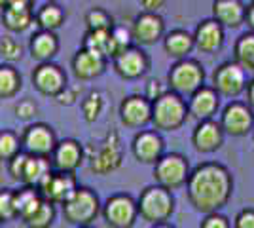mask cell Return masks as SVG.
I'll use <instances>...</instances> for the list:
<instances>
[{"mask_svg":"<svg viewBox=\"0 0 254 228\" xmlns=\"http://www.w3.org/2000/svg\"><path fill=\"white\" fill-rule=\"evenodd\" d=\"M80 228H93V227H80Z\"/></svg>","mask_w":254,"mask_h":228,"instance_id":"cell-50","label":"cell"},{"mask_svg":"<svg viewBox=\"0 0 254 228\" xmlns=\"http://www.w3.org/2000/svg\"><path fill=\"white\" fill-rule=\"evenodd\" d=\"M32 0H2V8H21V10H31Z\"/></svg>","mask_w":254,"mask_h":228,"instance_id":"cell-44","label":"cell"},{"mask_svg":"<svg viewBox=\"0 0 254 228\" xmlns=\"http://www.w3.org/2000/svg\"><path fill=\"white\" fill-rule=\"evenodd\" d=\"M85 23H87V31H112L114 29L112 17L103 8H93V10L87 11Z\"/></svg>","mask_w":254,"mask_h":228,"instance_id":"cell-35","label":"cell"},{"mask_svg":"<svg viewBox=\"0 0 254 228\" xmlns=\"http://www.w3.org/2000/svg\"><path fill=\"white\" fill-rule=\"evenodd\" d=\"M233 228H254V209H243L233 221Z\"/></svg>","mask_w":254,"mask_h":228,"instance_id":"cell-43","label":"cell"},{"mask_svg":"<svg viewBox=\"0 0 254 228\" xmlns=\"http://www.w3.org/2000/svg\"><path fill=\"white\" fill-rule=\"evenodd\" d=\"M82 110H84V118L87 122H95L103 110V95L99 91H91L82 101Z\"/></svg>","mask_w":254,"mask_h":228,"instance_id":"cell-36","label":"cell"},{"mask_svg":"<svg viewBox=\"0 0 254 228\" xmlns=\"http://www.w3.org/2000/svg\"><path fill=\"white\" fill-rule=\"evenodd\" d=\"M247 103H249L251 109H254V78L249 82V86H247Z\"/></svg>","mask_w":254,"mask_h":228,"instance_id":"cell-47","label":"cell"},{"mask_svg":"<svg viewBox=\"0 0 254 228\" xmlns=\"http://www.w3.org/2000/svg\"><path fill=\"white\" fill-rule=\"evenodd\" d=\"M84 48L103 55L105 59H108V57L116 59L118 55L114 38H112V31H87L84 38Z\"/></svg>","mask_w":254,"mask_h":228,"instance_id":"cell-26","label":"cell"},{"mask_svg":"<svg viewBox=\"0 0 254 228\" xmlns=\"http://www.w3.org/2000/svg\"><path fill=\"white\" fill-rule=\"evenodd\" d=\"M15 217H19L17 207H15V192L2 190V194H0V219L2 221H11Z\"/></svg>","mask_w":254,"mask_h":228,"instance_id":"cell-37","label":"cell"},{"mask_svg":"<svg viewBox=\"0 0 254 228\" xmlns=\"http://www.w3.org/2000/svg\"><path fill=\"white\" fill-rule=\"evenodd\" d=\"M53 163L50 158H38L31 154H19L10 162V173L15 181H21L25 186L38 188L40 183L52 173Z\"/></svg>","mask_w":254,"mask_h":228,"instance_id":"cell-7","label":"cell"},{"mask_svg":"<svg viewBox=\"0 0 254 228\" xmlns=\"http://www.w3.org/2000/svg\"><path fill=\"white\" fill-rule=\"evenodd\" d=\"M36 112H38V107L34 105V101H31V99H23V101H19V103L15 105V116L19 120L34 118Z\"/></svg>","mask_w":254,"mask_h":228,"instance_id":"cell-40","label":"cell"},{"mask_svg":"<svg viewBox=\"0 0 254 228\" xmlns=\"http://www.w3.org/2000/svg\"><path fill=\"white\" fill-rule=\"evenodd\" d=\"M224 141V130L222 126L214 120H205L195 126L191 133V143L195 151L199 152H214L216 149L222 147Z\"/></svg>","mask_w":254,"mask_h":228,"instance_id":"cell-19","label":"cell"},{"mask_svg":"<svg viewBox=\"0 0 254 228\" xmlns=\"http://www.w3.org/2000/svg\"><path fill=\"white\" fill-rule=\"evenodd\" d=\"M188 200L205 215L218 213L230 200L233 190L232 175L228 167L216 162H205L191 171L188 179Z\"/></svg>","mask_w":254,"mask_h":228,"instance_id":"cell-1","label":"cell"},{"mask_svg":"<svg viewBox=\"0 0 254 228\" xmlns=\"http://www.w3.org/2000/svg\"><path fill=\"white\" fill-rule=\"evenodd\" d=\"M212 15L222 27H239L247 17V8L241 0H214Z\"/></svg>","mask_w":254,"mask_h":228,"instance_id":"cell-24","label":"cell"},{"mask_svg":"<svg viewBox=\"0 0 254 228\" xmlns=\"http://www.w3.org/2000/svg\"><path fill=\"white\" fill-rule=\"evenodd\" d=\"M254 124V114L253 109L249 105H245L241 101H233L230 103L222 112V120L220 126L226 133H230L233 137H241L247 135L249 131L253 130Z\"/></svg>","mask_w":254,"mask_h":228,"instance_id":"cell-13","label":"cell"},{"mask_svg":"<svg viewBox=\"0 0 254 228\" xmlns=\"http://www.w3.org/2000/svg\"><path fill=\"white\" fill-rule=\"evenodd\" d=\"M190 175L191 173H190L188 160L182 154H177V152L163 154L161 160L154 165L156 185L163 186L167 190H177L182 185H188Z\"/></svg>","mask_w":254,"mask_h":228,"instance_id":"cell-6","label":"cell"},{"mask_svg":"<svg viewBox=\"0 0 254 228\" xmlns=\"http://www.w3.org/2000/svg\"><path fill=\"white\" fill-rule=\"evenodd\" d=\"M50 2H55V0H50Z\"/></svg>","mask_w":254,"mask_h":228,"instance_id":"cell-51","label":"cell"},{"mask_svg":"<svg viewBox=\"0 0 254 228\" xmlns=\"http://www.w3.org/2000/svg\"><path fill=\"white\" fill-rule=\"evenodd\" d=\"M64 21V13L63 10L55 4V2H48L44 4L42 8L36 13V23L42 27V31H55L59 29Z\"/></svg>","mask_w":254,"mask_h":228,"instance_id":"cell-30","label":"cell"},{"mask_svg":"<svg viewBox=\"0 0 254 228\" xmlns=\"http://www.w3.org/2000/svg\"><path fill=\"white\" fill-rule=\"evenodd\" d=\"M23 143L21 139L10 130H4L0 133V158L6 160V162H11L15 156L21 154Z\"/></svg>","mask_w":254,"mask_h":228,"instance_id":"cell-34","label":"cell"},{"mask_svg":"<svg viewBox=\"0 0 254 228\" xmlns=\"http://www.w3.org/2000/svg\"><path fill=\"white\" fill-rule=\"evenodd\" d=\"M44 204V196L40 194L38 188L34 186H25L21 190H15V207H17V215L21 221L31 217L32 213Z\"/></svg>","mask_w":254,"mask_h":228,"instance_id":"cell-27","label":"cell"},{"mask_svg":"<svg viewBox=\"0 0 254 228\" xmlns=\"http://www.w3.org/2000/svg\"><path fill=\"white\" fill-rule=\"evenodd\" d=\"M103 215L108 227L131 228L138 217V204L129 194H114L106 200Z\"/></svg>","mask_w":254,"mask_h":228,"instance_id":"cell-8","label":"cell"},{"mask_svg":"<svg viewBox=\"0 0 254 228\" xmlns=\"http://www.w3.org/2000/svg\"><path fill=\"white\" fill-rule=\"evenodd\" d=\"M195 46L205 54H214L222 48L224 44V29L216 19H205L197 25L193 34Z\"/></svg>","mask_w":254,"mask_h":228,"instance_id":"cell-21","label":"cell"},{"mask_svg":"<svg viewBox=\"0 0 254 228\" xmlns=\"http://www.w3.org/2000/svg\"><path fill=\"white\" fill-rule=\"evenodd\" d=\"M57 103L59 105H72L76 101V89H70V87H66L61 95H57Z\"/></svg>","mask_w":254,"mask_h":228,"instance_id":"cell-45","label":"cell"},{"mask_svg":"<svg viewBox=\"0 0 254 228\" xmlns=\"http://www.w3.org/2000/svg\"><path fill=\"white\" fill-rule=\"evenodd\" d=\"M218 109V91L214 87L203 86L201 89H197L188 101V110L195 120L205 122L211 120L212 114Z\"/></svg>","mask_w":254,"mask_h":228,"instance_id":"cell-22","label":"cell"},{"mask_svg":"<svg viewBox=\"0 0 254 228\" xmlns=\"http://www.w3.org/2000/svg\"><path fill=\"white\" fill-rule=\"evenodd\" d=\"M167 93V89L163 87V84L159 82V80H150L148 84H146V93H144V97L150 99L152 103L154 101H158L159 97H163Z\"/></svg>","mask_w":254,"mask_h":228,"instance_id":"cell-42","label":"cell"},{"mask_svg":"<svg viewBox=\"0 0 254 228\" xmlns=\"http://www.w3.org/2000/svg\"><path fill=\"white\" fill-rule=\"evenodd\" d=\"M106 67V59L103 55L95 54L91 50L82 48L72 59V71L78 80H91L95 76L103 75Z\"/></svg>","mask_w":254,"mask_h":228,"instance_id":"cell-23","label":"cell"},{"mask_svg":"<svg viewBox=\"0 0 254 228\" xmlns=\"http://www.w3.org/2000/svg\"><path fill=\"white\" fill-rule=\"evenodd\" d=\"M25 154L38 156V158H52V154L57 149V139L50 126L46 124H34L29 126L21 137Z\"/></svg>","mask_w":254,"mask_h":228,"instance_id":"cell-9","label":"cell"},{"mask_svg":"<svg viewBox=\"0 0 254 228\" xmlns=\"http://www.w3.org/2000/svg\"><path fill=\"white\" fill-rule=\"evenodd\" d=\"M59 50V40L52 31H40L32 36L31 40V55L32 59L40 63H50L53 55Z\"/></svg>","mask_w":254,"mask_h":228,"instance_id":"cell-25","label":"cell"},{"mask_svg":"<svg viewBox=\"0 0 254 228\" xmlns=\"http://www.w3.org/2000/svg\"><path fill=\"white\" fill-rule=\"evenodd\" d=\"M122 163V147H120V137L116 131L106 135L105 143L97 149V152L91 156V171L99 175H106L120 167Z\"/></svg>","mask_w":254,"mask_h":228,"instance_id":"cell-14","label":"cell"},{"mask_svg":"<svg viewBox=\"0 0 254 228\" xmlns=\"http://www.w3.org/2000/svg\"><path fill=\"white\" fill-rule=\"evenodd\" d=\"M21 52L23 48L13 38H10V36H4L2 38V42H0V54H2V57L6 61H17V59H21Z\"/></svg>","mask_w":254,"mask_h":228,"instance_id":"cell-39","label":"cell"},{"mask_svg":"<svg viewBox=\"0 0 254 228\" xmlns=\"http://www.w3.org/2000/svg\"><path fill=\"white\" fill-rule=\"evenodd\" d=\"M152 228H175L169 223H161V225H152Z\"/></svg>","mask_w":254,"mask_h":228,"instance_id":"cell-49","label":"cell"},{"mask_svg":"<svg viewBox=\"0 0 254 228\" xmlns=\"http://www.w3.org/2000/svg\"><path fill=\"white\" fill-rule=\"evenodd\" d=\"M163 31H165V25H163L161 15L150 13V11H142L138 17H135L133 29H131L133 38H135L138 44L158 42L159 38L163 36Z\"/></svg>","mask_w":254,"mask_h":228,"instance_id":"cell-20","label":"cell"},{"mask_svg":"<svg viewBox=\"0 0 254 228\" xmlns=\"http://www.w3.org/2000/svg\"><path fill=\"white\" fill-rule=\"evenodd\" d=\"M199 228H232L230 227V221L220 215V213H211L201 221Z\"/></svg>","mask_w":254,"mask_h":228,"instance_id":"cell-41","label":"cell"},{"mask_svg":"<svg viewBox=\"0 0 254 228\" xmlns=\"http://www.w3.org/2000/svg\"><path fill=\"white\" fill-rule=\"evenodd\" d=\"M114 69L122 78L126 80H135L146 73L148 69V57L138 48H129L124 54H120L114 59Z\"/></svg>","mask_w":254,"mask_h":228,"instance_id":"cell-18","label":"cell"},{"mask_svg":"<svg viewBox=\"0 0 254 228\" xmlns=\"http://www.w3.org/2000/svg\"><path fill=\"white\" fill-rule=\"evenodd\" d=\"M2 21L10 31H25L32 21V11L21 8H4Z\"/></svg>","mask_w":254,"mask_h":228,"instance_id":"cell-32","label":"cell"},{"mask_svg":"<svg viewBox=\"0 0 254 228\" xmlns=\"http://www.w3.org/2000/svg\"><path fill=\"white\" fill-rule=\"evenodd\" d=\"M84 160V149L82 145L74 139H64L57 145L55 152L52 154V163L55 171H64V173H74L82 165Z\"/></svg>","mask_w":254,"mask_h":228,"instance_id":"cell-17","label":"cell"},{"mask_svg":"<svg viewBox=\"0 0 254 228\" xmlns=\"http://www.w3.org/2000/svg\"><path fill=\"white\" fill-rule=\"evenodd\" d=\"M245 21L249 23V27L253 29V33H254V2L247 8V17H245Z\"/></svg>","mask_w":254,"mask_h":228,"instance_id":"cell-48","label":"cell"},{"mask_svg":"<svg viewBox=\"0 0 254 228\" xmlns=\"http://www.w3.org/2000/svg\"><path fill=\"white\" fill-rule=\"evenodd\" d=\"M120 118L127 128H144L152 122V101L140 95H131L120 105Z\"/></svg>","mask_w":254,"mask_h":228,"instance_id":"cell-15","label":"cell"},{"mask_svg":"<svg viewBox=\"0 0 254 228\" xmlns=\"http://www.w3.org/2000/svg\"><path fill=\"white\" fill-rule=\"evenodd\" d=\"M138 215L150 225H161L167 223L175 211V200L171 190L163 186H148L140 192L138 198Z\"/></svg>","mask_w":254,"mask_h":228,"instance_id":"cell-3","label":"cell"},{"mask_svg":"<svg viewBox=\"0 0 254 228\" xmlns=\"http://www.w3.org/2000/svg\"><path fill=\"white\" fill-rule=\"evenodd\" d=\"M34 87L48 97H57L66 89V75L63 69L55 63H40L32 73Z\"/></svg>","mask_w":254,"mask_h":228,"instance_id":"cell-12","label":"cell"},{"mask_svg":"<svg viewBox=\"0 0 254 228\" xmlns=\"http://www.w3.org/2000/svg\"><path fill=\"white\" fill-rule=\"evenodd\" d=\"M203 80H205V71L193 59L177 61L167 75V84H169L171 91H175L179 95H190V97L197 89L203 87Z\"/></svg>","mask_w":254,"mask_h":228,"instance_id":"cell-5","label":"cell"},{"mask_svg":"<svg viewBox=\"0 0 254 228\" xmlns=\"http://www.w3.org/2000/svg\"><path fill=\"white\" fill-rule=\"evenodd\" d=\"M53 221H55V207L48 200H44L42 206L38 207L31 217L25 219L23 223L29 228H50L53 225Z\"/></svg>","mask_w":254,"mask_h":228,"instance_id":"cell-33","label":"cell"},{"mask_svg":"<svg viewBox=\"0 0 254 228\" xmlns=\"http://www.w3.org/2000/svg\"><path fill=\"white\" fill-rule=\"evenodd\" d=\"M38 190L44 196V200H48L50 204L64 206L68 202V198L78 190L74 173H64V171H55L53 169L52 173L40 183Z\"/></svg>","mask_w":254,"mask_h":228,"instance_id":"cell-10","label":"cell"},{"mask_svg":"<svg viewBox=\"0 0 254 228\" xmlns=\"http://www.w3.org/2000/svg\"><path fill=\"white\" fill-rule=\"evenodd\" d=\"M21 89V76L10 65H2L0 69V95L2 99L13 97Z\"/></svg>","mask_w":254,"mask_h":228,"instance_id":"cell-31","label":"cell"},{"mask_svg":"<svg viewBox=\"0 0 254 228\" xmlns=\"http://www.w3.org/2000/svg\"><path fill=\"white\" fill-rule=\"evenodd\" d=\"M112 38H114V46H116L118 55L124 54L126 50H129V48H131V42L135 40V38H133V33L127 31L126 27H114V29H112Z\"/></svg>","mask_w":254,"mask_h":228,"instance_id":"cell-38","label":"cell"},{"mask_svg":"<svg viewBox=\"0 0 254 228\" xmlns=\"http://www.w3.org/2000/svg\"><path fill=\"white\" fill-rule=\"evenodd\" d=\"M99 211H101L99 198L93 190L85 186H78V190L63 206L64 221L70 225H78V227H89L97 219Z\"/></svg>","mask_w":254,"mask_h":228,"instance_id":"cell-4","label":"cell"},{"mask_svg":"<svg viewBox=\"0 0 254 228\" xmlns=\"http://www.w3.org/2000/svg\"><path fill=\"white\" fill-rule=\"evenodd\" d=\"M195 46V40L186 31H173L163 38V48L171 57H186Z\"/></svg>","mask_w":254,"mask_h":228,"instance_id":"cell-28","label":"cell"},{"mask_svg":"<svg viewBox=\"0 0 254 228\" xmlns=\"http://www.w3.org/2000/svg\"><path fill=\"white\" fill-rule=\"evenodd\" d=\"M133 156L142 163H156L163 156V139L158 131H138L131 145Z\"/></svg>","mask_w":254,"mask_h":228,"instance_id":"cell-16","label":"cell"},{"mask_svg":"<svg viewBox=\"0 0 254 228\" xmlns=\"http://www.w3.org/2000/svg\"><path fill=\"white\" fill-rule=\"evenodd\" d=\"M190 114L186 101L175 91H167L163 97L152 103V124L156 130L175 131L186 122Z\"/></svg>","mask_w":254,"mask_h":228,"instance_id":"cell-2","label":"cell"},{"mask_svg":"<svg viewBox=\"0 0 254 228\" xmlns=\"http://www.w3.org/2000/svg\"><path fill=\"white\" fill-rule=\"evenodd\" d=\"M233 54L235 63H239L247 71H254V33L241 34L233 46Z\"/></svg>","mask_w":254,"mask_h":228,"instance_id":"cell-29","label":"cell"},{"mask_svg":"<svg viewBox=\"0 0 254 228\" xmlns=\"http://www.w3.org/2000/svg\"><path fill=\"white\" fill-rule=\"evenodd\" d=\"M247 86L249 84L245 78V69L235 61L222 63L212 75V87L224 97H237Z\"/></svg>","mask_w":254,"mask_h":228,"instance_id":"cell-11","label":"cell"},{"mask_svg":"<svg viewBox=\"0 0 254 228\" xmlns=\"http://www.w3.org/2000/svg\"><path fill=\"white\" fill-rule=\"evenodd\" d=\"M165 4V0H140V6L144 8V11L150 13H158V10Z\"/></svg>","mask_w":254,"mask_h":228,"instance_id":"cell-46","label":"cell"}]
</instances>
